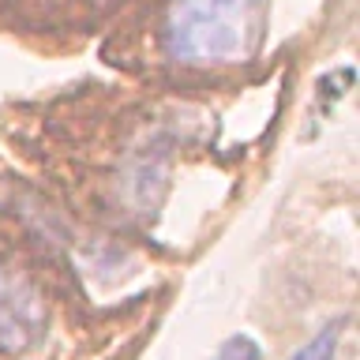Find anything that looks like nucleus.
Segmentation results:
<instances>
[{
	"label": "nucleus",
	"mask_w": 360,
	"mask_h": 360,
	"mask_svg": "<svg viewBox=\"0 0 360 360\" xmlns=\"http://www.w3.org/2000/svg\"><path fill=\"white\" fill-rule=\"evenodd\" d=\"M266 0H165L158 41L180 68H225L255 53Z\"/></svg>",
	"instance_id": "f257e3e1"
},
{
	"label": "nucleus",
	"mask_w": 360,
	"mask_h": 360,
	"mask_svg": "<svg viewBox=\"0 0 360 360\" xmlns=\"http://www.w3.org/2000/svg\"><path fill=\"white\" fill-rule=\"evenodd\" d=\"M45 326V300L22 270L0 259V349L22 353Z\"/></svg>",
	"instance_id": "f03ea898"
},
{
	"label": "nucleus",
	"mask_w": 360,
	"mask_h": 360,
	"mask_svg": "<svg viewBox=\"0 0 360 360\" xmlns=\"http://www.w3.org/2000/svg\"><path fill=\"white\" fill-rule=\"evenodd\" d=\"M338 338H342V330H338V323H330V326H323L319 334L311 338V342H304L297 353H292L289 360H334V353H338Z\"/></svg>",
	"instance_id": "7ed1b4c3"
},
{
	"label": "nucleus",
	"mask_w": 360,
	"mask_h": 360,
	"mask_svg": "<svg viewBox=\"0 0 360 360\" xmlns=\"http://www.w3.org/2000/svg\"><path fill=\"white\" fill-rule=\"evenodd\" d=\"M214 360H263V349H259V342L252 334H233L218 345Z\"/></svg>",
	"instance_id": "20e7f679"
}]
</instances>
